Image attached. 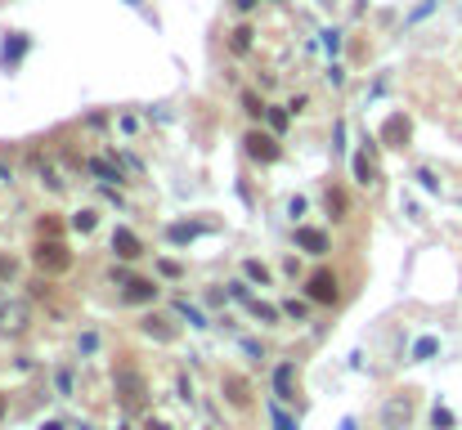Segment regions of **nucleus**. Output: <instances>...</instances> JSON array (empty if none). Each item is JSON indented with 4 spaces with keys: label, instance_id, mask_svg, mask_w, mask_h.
I'll use <instances>...</instances> for the list:
<instances>
[{
    "label": "nucleus",
    "instance_id": "f257e3e1",
    "mask_svg": "<svg viewBox=\"0 0 462 430\" xmlns=\"http://www.w3.org/2000/svg\"><path fill=\"white\" fill-rule=\"evenodd\" d=\"M117 395H121L126 408H144V399H149V381H144L139 367H130V363L117 367Z\"/></svg>",
    "mask_w": 462,
    "mask_h": 430
},
{
    "label": "nucleus",
    "instance_id": "f03ea898",
    "mask_svg": "<svg viewBox=\"0 0 462 430\" xmlns=\"http://www.w3.org/2000/svg\"><path fill=\"white\" fill-rule=\"evenodd\" d=\"M32 260H36V269H45V274H63V269L72 265V251L58 238H50V242H36Z\"/></svg>",
    "mask_w": 462,
    "mask_h": 430
},
{
    "label": "nucleus",
    "instance_id": "7ed1b4c3",
    "mask_svg": "<svg viewBox=\"0 0 462 430\" xmlns=\"http://www.w3.org/2000/svg\"><path fill=\"white\" fill-rule=\"evenodd\" d=\"M32 323V305L27 301H5V310H0V331L5 336H18V331H27Z\"/></svg>",
    "mask_w": 462,
    "mask_h": 430
},
{
    "label": "nucleus",
    "instance_id": "20e7f679",
    "mask_svg": "<svg viewBox=\"0 0 462 430\" xmlns=\"http://www.w3.org/2000/svg\"><path fill=\"white\" fill-rule=\"evenodd\" d=\"M306 296H310L314 305H332V301H337V278L327 274V269L310 274V282H306Z\"/></svg>",
    "mask_w": 462,
    "mask_h": 430
},
{
    "label": "nucleus",
    "instance_id": "39448f33",
    "mask_svg": "<svg viewBox=\"0 0 462 430\" xmlns=\"http://www.w3.org/2000/svg\"><path fill=\"white\" fill-rule=\"evenodd\" d=\"M242 144H247V153L256 157V162H278V139H274V134H265V130H251V134H247Z\"/></svg>",
    "mask_w": 462,
    "mask_h": 430
},
{
    "label": "nucleus",
    "instance_id": "423d86ee",
    "mask_svg": "<svg viewBox=\"0 0 462 430\" xmlns=\"http://www.w3.org/2000/svg\"><path fill=\"white\" fill-rule=\"evenodd\" d=\"M220 390L229 395V403H234V408H247V403H251V386H247L238 372H225V377H220Z\"/></svg>",
    "mask_w": 462,
    "mask_h": 430
},
{
    "label": "nucleus",
    "instance_id": "0eeeda50",
    "mask_svg": "<svg viewBox=\"0 0 462 430\" xmlns=\"http://www.w3.org/2000/svg\"><path fill=\"white\" fill-rule=\"evenodd\" d=\"M113 251L121 255V260H139V255H144V242H139L130 229H113Z\"/></svg>",
    "mask_w": 462,
    "mask_h": 430
},
{
    "label": "nucleus",
    "instance_id": "6e6552de",
    "mask_svg": "<svg viewBox=\"0 0 462 430\" xmlns=\"http://www.w3.org/2000/svg\"><path fill=\"white\" fill-rule=\"evenodd\" d=\"M149 301H157V287L149 278H130L126 282V305H149Z\"/></svg>",
    "mask_w": 462,
    "mask_h": 430
},
{
    "label": "nucleus",
    "instance_id": "1a4fd4ad",
    "mask_svg": "<svg viewBox=\"0 0 462 430\" xmlns=\"http://www.w3.org/2000/svg\"><path fill=\"white\" fill-rule=\"evenodd\" d=\"M382 139L391 144V148H404V139H408V117H399V113H395V117L382 126Z\"/></svg>",
    "mask_w": 462,
    "mask_h": 430
},
{
    "label": "nucleus",
    "instance_id": "9d476101",
    "mask_svg": "<svg viewBox=\"0 0 462 430\" xmlns=\"http://www.w3.org/2000/svg\"><path fill=\"white\" fill-rule=\"evenodd\" d=\"M296 247H306L310 255H323L327 251V233L323 229H296Z\"/></svg>",
    "mask_w": 462,
    "mask_h": 430
},
{
    "label": "nucleus",
    "instance_id": "9b49d317",
    "mask_svg": "<svg viewBox=\"0 0 462 430\" xmlns=\"http://www.w3.org/2000/svg\"><path fill=\"white\" fill-rule=\"evenodd\" d=\"M274 395H278V399H292V363H278V372H274Z\"/></svg>",
    "mask_w": 462,
    "mask_h": 430
},
{
    "label": "nucleus",
    "instance_id": "f8f14e48",
    "mask_svg": "<svg viewBox=\"0 0 462 430\" xmlns=\"http://www.w3.org/2000/svg\"><path fill=\"white\" fill-rule=\"evenodd\" d=\"M198 225H171V229H166V238H171V242H193V238H198Z\"/></svg>",
    "mask_w": 462,
    "mask_h": 430
},
{
    "label": "nucleus",
    "instance_id": "ddd939ff",
    "mask_svg": "<svg viewBox=\"0 0 462 430\" xmlns=\"http://www.w3.org/2000/svg\"><path fill=\"white\" fill-rule=\"evenodd\" d=\"M144 331H149V336H157V341H171V336H175V327H166L162 318H144Z\"/></svg>",
    "mask_w": 462,
    "mask_h": 430
},
{
    "label": "nucleus",
    "instance_id": "4468645a",
    "mask_svg": "<svg viewBox=\"0 0 462 430\" xmlns=\"http://www.w3.org/2000/svg\"><path fill=\"white\" fill-rule=\"evenodd\" d=\"M435 350H440V341H435V336H422L418 341V346H413V363H422V359H431V354Z\"/></svg>",
    "mask_w": 462,
    "mask_h": 430
},
{
    "label": "nucleus",
    "instance_id": "2eb2a0df",
    "mask_svg": "<svg viewBox=\"0 0 462 430\" xmlns=\"http://www.w3.org/2000/svg\"><path fill=\"white\" fill-rule=\"evenodd\" d=\"M23 50H27V36H14V41H5V63H18Z\"/></svg>",
    "mask_w": 462,
    "mask_h": 430
},
{
    "label": "nucleus",
    "instance_id": "dca6fc26",
    "mask_svg": "<svg viewBox=\"0 0 462 430\" xmlns=\"http://www.w3.org/2000/svg\"><path fill=\"white\" fill-rule=\"evenodd\" d=\"M242 274H247L251 282H261V287H265V282H270V269H265L261 260H247V265H242Z\"/></svg>",
    "mask_w": 462,
    "mask_h": 430
},
{
    "label": "nucleus",
    "instance_id": "f3484780",
    "mask_svg": "<svg viewBox=\"0 0 462 430\" xmlns=\"http://www.w3.org/2000/svg\"><path fill=\"white\" fill-rule=\"evenodd\" d=\"M94 225H99V215H94V211H77V215H72V229H77V233H90Z\"/></svg>",
    "mask_w": 462,
    "mask_h": 430
},
{
    "label": "nucleus",
    "instance_id": "a211bd4d",
    "mask_svg": "<svg viewBox=\"0 0 462 430\" xmlns=\"http://www.w3.org/2000/svg\"><path fill=\"white\" fill-rule=\"evenodd\" d=\"M355 179H359V184H373V179H377V170H373L368 157H355Z\"/></svg>",
    "mask_w": 462,
    "mask_h": 430
},
{
    "label": "nucleus",
    "instance_id": "6ab92c4d",
    "mask_svg": "<svg viewBox=\"0 0 462 430\" xmlns=\"http://www.w3.org/2000/svg\"><path fill=\"white\" fill-rule=\"evenodd\" d=\"M251 314H256L261 323H278V314H283V310H274V305H261V301H251Z\"/></svg>",
    "mask_w": 462,
    "mask_h": 430
},
{
    "label": "nucleus",
    "instance_id": "aec40b11",
    "mask_svg": "<svg viewBox=\"0 0 462 430\" xmlns=\"http://www.w3.org/2000/svg\"><path fill=\"white\" fill-rule=\"evenodd\" d=\"M175 310H180V318H189V323H193V327H206V318H202V310H193V305H189V301H180V305H175Z\"/></svg>",
    "mask_w": 462,
    "mask_h": 430
},
{
    "label": "nucleus",
    "instance_id": "412c9836",
    "mask_svg": "<svg viewBox=\"0 0 462 430\" xmlns=\"http://www.w3.org/2000/svg\"><path fill=\"white\" fill-rule=\"evenodd\" d=\"M270 417H274V430H296V422H292V417L278 408V403H270Z\"/></svg>",
    "mask_w": 462,
    "mask_h": 430
},
{
    "label": "nucleus",
    "instance_id": "4be33fe9",
    "mask_svg": "<svg viewBox=\"0 0 462 430\" xmlns=\"http://www.w3.org/2000/svg\"><path fill=\"white\" fill-rule=\"evenodd\" d=\"M90 170H94L99 179H121V170H117V166H108V162H99V157L90 162Z\"/></svg>",
    "mask_w": 462,
    "mask_h": 430
},
{
    "label": "nucleus",
    "instance_id": "5701e85b",
    "mask_svg": "<svg viewBox=\"0 0 462 430\" xmlns=\"http://www.w3.org/2000/svg\"><path fill=\"white\" fill-rule=\"evenodd\" d=\"M18 274V265H14V255H0V282H9Z\"/></svg>",
    "mask_w": 462,
    "mask_h": 430
},
{
    "label": "nucleus",
    "instance_id": "b1692460",
    "mask_svg": "<svg viewBox=\"0 0 462 430\" xmlns=\"http://www.w3.org/2000/svg\"><path fill=\"white\" fill-rule=\"evenodd\" d=\"M431 422H435V430H449V426H454V412L435 408V412H431Z\"/></svg>",
    "mask_w": 462,
    "mask_h": 430
},
{
    "label": "nucleus",
    "instance_id": "393cba45",
    "mask_svg": "<svg viewBox=\"0 0 462 430\" xmlns=\"http://www.w3.org/2000/svg\"><path fill=\"white\" fill-rule=\"evenodd\" d=\"M247 45H251V27H238V32H234V50L242 54V50H247Z\"/></svg>",
    "mask_w": 462,
    "mask_h": 430
},
{
    "label": "nucleus",
    "instance_id": "a878e982",
    "mask_svg": "<svg viewBox=\"0 0 462 430\" xmlns=\"http://www.w3.org/2000/svg\"><path fill=\"white\" fill-rule=\"evenodd\" d=\"M242 108H247V113H251V117H261V113H265V103L256 99V94H242Z\"/></svg>",
    "mask_w": 462,
    "mask_h": 430
},
{
    "label": "nucleus",
    "instance_id": "bb28decb",
    "mask_svg": "<svg viewBox=\"0 0 462 430\" xmlns=\"http://www.w3.org/2000/svg\"><path fill=\"white\" fill-rule=\"evenodd\" d=\"M157 274H162V278H180V265L175 260H157Z\"/></svg>",
    "mask_w": 462,
    "mask_h": 430
},
{
    "label": "nucleus",
    "instance_id": "cd10ccee",
    "mask_svg": "<svg viewBox=\"0 0 462 430\" xmlns=\"http://www.w3.org/2000/svg\"><path fill=\"white\" fill-rule=\"evenodd\" d=\"M327 211L342 215V211H346V193H327Z\"/></svg>",
    "mask_w": 462,
    "mask_h": 430
},
{
    "label": "nucleus",
    "instance_id": "c85d7f7f",
    "mask_svg": "<svg viewBox=\"0 0 462 430\" xmlns=\"http://www.w3.org/2000/svg\"><path fill=\"white\" fill-rule=\"evenodd\" d=\"M323 45H327V54H337L342 50V32H323Z\"/></svg>",
    "mask_w": 462,
    "mask_h": 430
},
{
    "label": "nucleus",
    "instance_id": "c756f323",
    "mask_svg": "<svg viewBox=\"0 0 462 430\" xmlns=\"http://www.w3.org/2000/svg\"><path fill=\"white\" fill-rule=\"evenodd\" d=\"M283 314H287V318H306V305H301V301H287Z\"/></svg>",
    "mask_w": 462,
    "mask_h": 430
},
{
    "label": "nucleus",
    "instance_id": "7c9ffc66",
    "mask_svg": "<svg viewBox=\"0 0 462 430\" xmlns=\"http://www.w3.org/2000/svg\"><path fill=\"white\" fill-rule=\"evenodd\" d=\"M144 430H166V426H162V422H149V426H144Z\"/></svg>",
    "mask_w": 462,
    "mask_h": 430
},
{
    "label": "nucleus",
    "instance_id": "2f4dec72",
    "mask_svg": "<svg viewBox=\"0 0 462 430\" xmlns=\"http://www.w3.org/2000/svg\"><path fill=\"white\" fill-rule=\"evenodd\" d=\"M0 417H5V399H0Z\"/></svg>",
    "mask_w": 462,
    "mask_h": 430
},
{
    "label": "nucleus",
    "instance_id": "473e14b6",
    "mask_svg": "<svg viewBox=\"0 0 462 430\" xmlns=\"http://www.w3.org/2000/svg\"><path fill=\"white\" fill-rule=\"evenodd\" d=\"M0 310H5V296H0Z\"/></svg>",
    "mask_w": 462,
    "mask_h": 430
}]
</instances>
